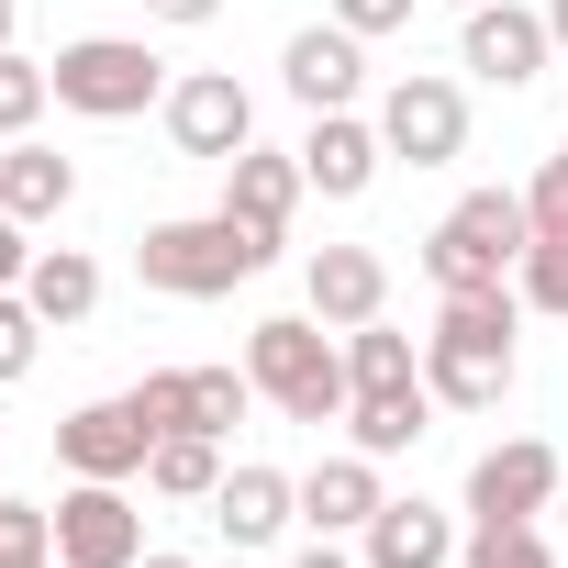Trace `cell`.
Wrapping results in <instances>:
<instances>
[{"instance_id": "cell-1", "label": "cell", "mask_w": 568, "mask_h": 568, "mask_svg": "<svg viewBox=\"0 0 568 568\" xmlns=\"http://www.w3.org/2000/svg\"><path fill=\"white\" fill-rule=\"evenodd\" d=\"M513 335H524V291H513V278H490V291H446L435 302V335H424V390L446 413H501Z\"/></svg>"}, {"instance_id": "cell-2", "label": "cell", "mask_w": 568, "mask_h": 568, "mask_svg": "<svg viewBox=\"0 0 568 568\" xmlns=\"http://www.w3.org/2000/svg\"><path fill=\"white\" fill-rule=\"evenodd\" d=\"M267 256H278V234H256V223H234V212L212 201V212H190V223H145L134 278L168 291V302H223V291H245Z\"/></svg>"}, {"instance_id": "cell-3", "label": "cell", "mask_w": 568, "mask_h": 568, "mask_svg": "<svg viewBox=\"0 0 568 568\" xmlns=\"http://www.w3.org/2000/svg\"><path fill=\"white\" fill-rule=\"evenodd\" d=\"M245 379H256L267 413H291V424H346V390H357L324 313H267L245 335Z\"/></svg>"}, {"instance_id": "cell-4", "label": "cell", "mask_w": 568, "mask_h": 568, "mask_svg": "<svg viewBox=\"0 0 568 568\" xmlns=\"http://www.w3.org/2000/svg\"><path fill=\"white\" fill-rule=\"evenodd\" d=\"M45 79H57V112H79V123H134L168 101V57L145 34H79L45 57Z\"/></svg>"}, {"instance_id": "cell-5", "label": "cell", "mask_w": 568, "mask_h": 568, "mask_svg": "<svg viewBox=\"0 0 568 568\" xmlns=\"http://www.w3.org/2000/svg\"><path fill=\"white\" fill-rule=\"evenodd\" d=\"M524 245H535L524 190H468V201L424 234V278H435V291H490V278L524 267Z\"/></svg>"}, {"instance_id": "cell-6", "label": "cell", "mask_w": 568, "mask_h": 568, "mask_svg": "<svg viewBox=\"0 0 568 568\" xmlns=\"http://www.w3.org/2000/svg\"><path fill=\"white\" fill-rule=\"evenodd\" d=\"M379 145H390L402 168H457V156H468V90H457L446 68H402V79L379 90Z\"/></svg>"}, {"instance_id": "cell-7", "label": "cell", "mask_w": 568, "mask_h": 568, "mask_svg": "<svg viewBox=\"0 0 568 568\" xmlns=\"http://www.w3.org/2000/svg\"><path fill=\"white\" fill-rule=\"evenodd\" d=\"M156 112H168V145L201 156V168H234V156L256 145V101H245L234 68H190V79H168Z\"/></svg>"}, {"instance_id": "cell-8", "label": "cell", "mask_w": 568, "mask_h": 568, "mask_svg": "<svg viewBox=\"0 0 568 568\" xmlns=\"http://www.w3.org/2000/svg\"><path fill=\"white\" fill-rule=\"evenodd\" d=\"M557 479H568V457L546 435H501V446L468 457V524H546Z\"/></svg>"}, {"instance_id": "cell-9", "label": "cell", "mask_w": 568, "mask_h": 568, "mask_svg": "<svg viewBox=\"0 0 568 568\" xmlns=\"http://www.w3.org/2000/svg\"><path fill=\"white\" fill-rule=\"evenodd\" d=\"M57 568H145V513L123 479H68L57 490Z\"/></svg>"}, {"instance_id": "cell-10", "label": "cell", "mask_w": 568, "mask_h": 568, "mask_svg": "<svg viewBox=\"0 0 568 568\" xmlns=\"http://www.w3.org/2000/svg\"><path fill=\"white\" fill-rule=\"evenodd\" d=\"M546 57H557V34H546L535 0H479V12H457V68L468 79L524 90V79H546Z\"/></svg>"}, {"instance_id": "cell-11", "label": "cell", "mask_w": 568, "mask_h": 568, "mask_svg": "<svg viewBox=\"0 0 568 568\" xmlns=\"http://www.w3.org/2000/svg\"><path fill=\"white\" fill-rule=\"evenodd\" d=\"M245 402H256L245 368H145V379H134V413H145L156 435H234Z\"/></svg>"}, {"instance_id": "cell-12", "label": "cell", "mask_w": 568, "mask_h": 568, "mask_svg": "<svg viewBox=\"0 0 568 568\" xmlns=\"http://www.w3.org/2000/svg\"><path fill=\"white\" fill-rule=\"evenodd\" d=\"M145 457H156V424L134 413V390L79 402V413L57 424V468H68V479H145Z\"/></svg>"}, {"instance_id": "cell-13", "label": "cell", "mask_w": 568, "mask_h": 568, "mask_svg": "<svg viewBox=\"0 0 568 568\" xmlns=\"http://www.w3.org/2000/svg\"><path fill=\"white\" fill-rule=\"evenodd\" d=\"M278 79H291L302 112H357V90H368V34H346V23L324 12V23H302L291 45H278Z\"/></svg>"}, {"instance_id": "cell-14", "label": "cell", "mask_w": 568, "mask_h": 568, "mask_svg": "<svg viewBox=\"0 0 568 568\" xmlns=\"http://www.w3.org/2000/svg\"><path fill=\"white\" fill-rule=\"evenodd\" d=\"M302 313H324L335 335L379 324V313H390V256H379V245H313V256H302Z\"/></svg>"}, {"instance_id": "cell-15", "label": "cell", "mask_w": 568, "mask_h": 568, "mask_svg": "<svg viewBox=\"0 0 568 568\" xmlns=\"http://www.w3.org/2000/svg\"><path fill=\"white\" fill-rule=\"evenodd\" d=\"M291 156H302V179H313L324 201H357V190L390 168V145H379V112H313Z\"/></svg>"}, {"instance_id": "cell-16", "label": "cell", "mask_w": 568, "mask_h": 568, "mask_svg": "<svg viewBox=\"0 0 568 568\" xmlns=\"http://www.w3.org/2000/svg\"><path fill=\"white\" fill-rule=\"evenodd\" d=\"M201 513H212V535H223V546H278V535L302 524V479L245 457V468H223V490H212Z\"/></svg>"}, {"instance_id": "cell-17", "label": "cell", "mask_w": 568, "mask_h": 568, "mask_svg": "<svg viewBox=\"0 0 568 568\" xmlns=\"http://www.w3.org/2000/svg\"><path fill=\"white\" fill-rule=\"evenodd\" d=\"M379 501H390V490H379V457H368V446H335V457L302 468V524H313V535H368Z\"/></svg>"}, {"instance_id": "cell-18", "label": "cell", "mask_w": 568, "mask_h": 568, "mask_svg": "<svg viewBox=\"0 0 568 568\" xmlns=\"http://www.w3.org/2000/svg\"><path fill=\"white\" fill-rule=\"evenodd\" d=\"M457 546H468V535H457V513H435L424 490H413V501H379V513H368V535H357V557H368V568H457Z\"/></svg>"}, {"instance_id": "cell-19", "label": "cell", "mask_w": 568, "mask_h": 568, "mask_svg": "<svg viewBox=\"0 0 568 568\" xmlns=\"http://www.w3.org/2000/svg\"><path fill=\"white\" fill-rule=\"evenodd\" d=\"M302 156H278V145H245L234 168H223V212L234 223H256V234H278V245H291V212H302Z\"/></svg>"}, {"instance_id": "cell-20", "label": "cell", "mask_w": 568, "mask_h": 568, "mask_svg": "<svg viewBox=\"0 0 568 568\" xmlns=\"http://www.w3.org/2000/svg\"><path fill=\"white\" fill-rule=\"evenodd\" d=\"M435 413H446V402H435L424 379H413V390H346V446H368V457L390 468V457H413V446L435 435Z\"/></svg>"}, {"instance_id": "cell-21", "label": "cell", "mask_w": 568, "mask_h": 568, "mask_svg": "<svg viewBox=\"0 0 568 568\" xmlns=\"http://www.w3.org/2000/svg\"><path fill=\"white\" fill-rule=\"evenodd\" d=\"M68 201H79V168L57 145H34V134L0 145V212H12V223H57Z\"/></svg>"}, {"instance_id": "cell-22", "label": "cell", "mask_w": 568, "mask_h": 568, "mask_svg": "<svg viewBox=\"0 0 568 568\" xmlns=\"http://www.w3.org/2000/svg\"><path fill=\"white\" fill-rule=\"evenodd\" d=\"M23 302L45 313V335H68V324H90V313H101V267H90L79 245H34V267H23Z\"/></svg>"}, {"instance_id": "cell-23", "label": "cell", "mask_w": 568, "mask_h": 568, "mask_svg": "<svg viewBox=\"0 0 568 568\" xmlns=\"http://www.w3.org/2000/svg\"><path fill=\"white\" fill-rule=\"evenodd\" d=\"M145 490H156V501H212V490H223V435H156Z\"/></svg>"}, {"instance_id": "cell-24", "label": "cell", "mask_w": 568, "mask_h": 568, "mask_svg": "<svg viewBox=\"0 0 568 568\" xmlns=\"http://www.w3.org/2000/svg\"><path fill=\"white\" fill-rule=\"evenodd\" d=\"M346 379H357V390H413V379H424V346L379 313V324H357V335H346Z\"/></svg>"}, {"instance_id": "cell-25", "label": "cell", "mask_w": 568, "mask_h": 568, "mask_svg": "<svg viewBox=\"0 0 568 568\" xmlns=\"http://www.w3.org/2000/svg\"><path fill=\"white\" fill-rule=\"evenodd\" d=\"M457 568H568V557L546 546V524H468Z\"/></svg>"}, {"instance_id": "cell-26", "label": "cell", "mask_w": 568, "mask_h": 568, "mask_svg": "<svg viewBox=\"0 0 568 568\" xmlns=\"http://www.w3.org/2000/svg\"><path fill=\"white\" fill-rule=\"evenodd\" d=\"M513 291H524V313H557V324H568V223L524 245V267H513Z\"/></svg>"}, {"instance_id": "cell-27", "label": "cell", "mask_w": 568, "mask_h": 568, "mask_svg": "<svg viewBox=\"0 0 568 568\" xmlns=\"http://www.w3.org/2000/svg\"><path fill=\"white\" fill-rule=\"evenodd\" d=\"M45 101H57V79H45L34 57H12V45H0V145H12V134H34V123H45Z\"/></svg>"}, {"instance_id": "cell-28", "label": "cell", "mask_w": 568, "mask_h": 568, "mask_svg": "<svg viewBox=\"0 0 568 568\" xmlns=\"http://www.w3.org/2000/svg\"><path fill=\"white\" fill-rule=\"evenodd\" d=\"M34 346H45V313H34L23 291H0V390L34 379Z\"/></svg>"}, {"instance_id": "cell-29", "label": "cell", "mask_w": 568, "mask_h": 568, "mask_svg": "<svg viewBox=\"0 0 568 568\" xmlns=\"http://www.w3.org/2000/svg\"><path fill=\"white\" fill-rule=\"evenodd\" d=\"M0 557H57V501H12L0 490Z\"/></svg>"}, {"instance_id": "cell-30", "label": "cell", "mask_w": 568, "mask_h": 568, "mask_svg": "<svg viewBox=\"0 0 568 568\" xmlns=\"http://www.w3.org/2000/svg\"><path fill=\"white\" fill-rule=\"evenodd\" d=\"M524 212H535V234H557V223H568V145H557V156L535 168V190H524Z\"/></svg>"}, {"instance_id": "cell-31", "label": "cell", "mask_w": 568, "mask_h": 568, "mask_svg": "<svg viewBox=\"0 0 568 568\" xmlns=\"http://www.w3.org/2000/svg\"><path fill=\"white\" fill-rule=\"evenodd\" d=\"M324 12H335L346 34H368V45H379V34H402V23H413V0H324Z\"/></svg>"}, {"instance_id": "cell-32", "label": "cell", "mask_w": 568, "mask_h": 568, "mask_svg": "<svg viewBox=\"0 0 568 568\" xmlns=\"http://www.w3.org/2000/svg\"><path fill=\"white\" fill-rule=\"evenodd\" d=\"M23 267H34V223L0 212V291H23Z\"/></svg>"}, {"instance_id": "cell-33", "label": "cell", "mask_w": 568, "mask_h": 568, "mask_svg": "<svg viewBox=\"0 0 568 568\" xmlns=\"http://www.w3.org/2000/svg\"><path fill=\"white\" fill-rule=\"evenodd\" d=\"M212 12H223V0H145V23H168V34H201Z\"/></svg>"}, {"instance_id": "cell-34", "label": "cell", "mask_w": 568, "mask_h": 568, "mask_svg": "<svg viewBox=\"0 0 568 568\" xmlns=\"http://www.w3.org/2000/svg\"><path fill=\"white\" fill-rule=\"evenodd\" d=\"M291 568H368V557H357V535H313Z\"/></svg>"}, {"instance_id": "cell-35", "label": "cell", "mask_w": 568, "mask_h": 568, "mask_svg": "<svg viewBox=\"0 0 568 568\" xmlns=\"http://www.w3.org/2000/svg\"><path fill=\"white\" fill-rule=\"evenodd\" d=\"M535 12H546V34H557V57H568V0H535Z\"/></svg>"}, {"instance_id": "cell-36", "label": "cell", "mask_w": 568, "mask_h": 568, "mask_svg": "<svg viewBox=\"0 0 568 568\" xmlns=\"http://www.w3.org/2000/svg\"><path fill=\"white\" fill-rule=\"evenodd\" d=\"M145 568H201V557H179V546H145Z\"/></svg>"}, {"instance_id": "cell-37", "label": "cell", "mask_w": 568, "mask_h": 568, "mask_svg": "<svg viewBox=\"0 0 568 568\" xmlns=\"http://www.w3.org/2000/svg\"><path fill=\"white\" fill-rule=\"evenodd\" d=\"M0 45H12V0H0Z\"/></svg>"}, {"instance_id": "cell-38", "label": "cell", "mask_w": 568, "mask_h": 568, "mask_svg": "<svg viewBox=\"0 0 568 568\" xmlns=\"http://www.w3.org/2000/svg\"><path fill=\"white\" fill-rule=\"evenodd\" d=\"M557 524H568V479H557Z\"/></svg>"}, {"instance_id": "cell-39", "label": "cell", "mask_w": 568, "mask_h": 568, "mask_svg": "<svg viewBox=\"0 0 568 568\" xmlns=\"http://www.w3.org/2000/svg\"><path fill=\"white\" fill-rule=\"evenodd\" d=\"M446 12H479V0H446Z\"/></svg>"}]
</instances>
